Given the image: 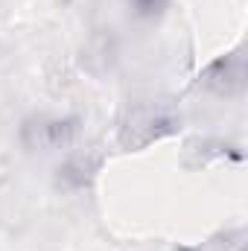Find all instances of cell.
<instances>
[{
    "mask_svg": "<svg viewBox=\"0 0 248 251\" xmlns=\"http://www.w3.org/2000/svg\"><path fill=\"white\" fill-rule=\"evenodd\" d=\"M204 85L222 97H234L243 91L246 85V62H243V53H231L219 62H213L204 73Z\"/></svg>",
    "mask_w": 248,
    "mask_h": 251,
    "instance_id": "7a4b0ae2",
    "label": "cell"
},
{
    "mask_svg": "<svg viewBox=\"0 0 248 251\" xmlns=\"http://www.w3.org/2000/svg\"><path fill=\"white\" fill-rule=\"evenodd\" d=\"M167 3L170 0H128V6L137 18H158L167 9Z\"/></svg>",
    "mask_w": 248,
    "mask_h": 251,
    "instance_id": "3957f363",
    "label": "cell"
},
{
    "mask_svg": "<svg viewBox=\"0 0 248 251\" xmlns=\"http://www.w3.org/2000/svg\"><path fill=\"white\" fill-rule=\"evenodd\" d=\"M173 126H175L173 114H167L164 108H152V105L134 108V111H128V120H125V126H123V143L131 146V140H134L137 131H143L140 140H137V146H140V143H149V140H158V137L170 134Z\"/></svg>",
    "mask_w": 248,
    "mask_h": 251,
    "instance_id": "6da1fadb",
    "label": "cell"
}]
</instances>
